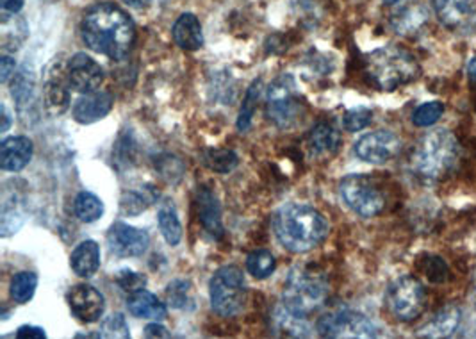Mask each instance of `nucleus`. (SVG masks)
Returning <instances> with one entry per match:
<instances>
[{
    "instance_id": "nucleus-1",
    "label": "nucleus",
    "mask_w": 476,
    "mask_h": 339,
    "mask_svg": "<svg viewBox=\"0 0 476 339\" xmlns=\"http://www.w3.org/2000/svg\"><path fill=\"white\" fill-rule=\"evenodd\" d=\"M81 34L93 53L109 59H123L136 42V25L118 5L104 2L84 15Z\"/></svg>"
},
{
    "instance_id": "nucleus-2",
    "label": "nucleus",
    "mask_w": 476,
    "mask_h": 339,
    "mask_svg": "<svg viewBox=\"0 0 476 339\" xmlns=\"http://www.w3.org/2000/svg\"><path fill=\"white\" fill-rule=\"evenodd\" d=\"M273 230L286 250L306 254L325 241L328 236V222L313 206L295 202L277 211Z\"/></svg>"
},
{
    "instance_id": "nucleus-3",
    "label": "nucleus",
    "mask_w": 476,
    "mask_h": 339,
    "mask_svg": "<svg viewBox=\"0 0 476 339\" xmlns=\"http://www.w3.org/2000/svg\"><path fill=\"white\" fill-rule=\"evenodd\" d=\"M364 66L371 82L384 92H394L420 77V64L416 57L398 45H387L373 51L366 57Z\"/></svg>"
},
{
    "instance_id": "nucleus-4",
    "label": "nucleus",
    "mask_w": 476,
    "mask_h": 339,
    "mask_svg": "<svg viewBox=\"0 0 476 339\" xmlns=\"http://www.w3.org/2000/svg\"><path fill=\"white\" fill-rule=\"evenodd\" d=\"M459 158V141L448 129H437L416 143L411 154V169L428 180L444 177L455 167Z\"/></svg>"
},
{
    "instance_id": "nucleus-5",
    "label": "nucleus",
    "mask_w": 476,
    "mask_h": 339,
    "mask_svg": "<svg viewBox=\"0 0 476 339\" xmlns=\"http://www.w3.org/2000/svg\"><path fill=\"white\" fill-rule=\"evenodd\" d=\"M326 296L328 283L325 276L311 266H296L284 283L282 307L293 316L306 320L325 304Z\"/></svg>"
},
{
    "instance_id": "nucleus-6",
    "label": "nucleus",
    "mask_w": 476,
    "mask_h": 339,
    "mask_svg": "<svg viewBox=\"0 0 476 339\" xmlns=\"http://www.w3.org/2000/svg\"><path fill=\"white\" fill-rule=\"evenodd\" d=\"M304 114L302 97L296 90L293 75L284 73L277 77L266 95V116L278 129H289L300 121Z\"/></svg>"
},
{
    "instance_id": "nucleus-7",
    "label": "nucleus",
    "mask_w": 476,
    "mask_h": 339,
    "mask_svg": "<svg viewBox=\"0 0 476 339\" xmlns=\"http://www.w3.org/2000/svg\"><path fill=\"white\" fill-rule=\"evenodd\" d=\"M212 309L225 318L236 316L247 304V283L238 266H221L209 283Z\"/></svg>"
},
{
    "instance_id": "nucleus-8",
    "label": "nucleus",
    "mask_w": 476,
    "mask_h": 339,
    "mask_svg": "<svg viewBox=\"0 0 476 339\" xmlns=\"http://www.w3.org/2000/svg\"><path fill=\"white\" fill-rule=\"evenodd\" d=\"M339 193L345 204L363 218H373L385 208V195L378 182L364 173L346 175L339 184Z\"/></svg>"
},
{
    "instance_id": "nucleus-9",
    "label": "nucleus",
    "mask_w": 476,
    "mask_h": 339,
    "mask_svg": "<svg viewBox=\"0 0 476 339\" xmlns=\"http://www.w3.org/2000/svg\"><path fill=\"white\" fill-rule=\"evenodd\" d=\"M387 309L400 322H414L423 313L426 296L423 284L413 276H402L387 287Z\"/></svg>"
},
{
    "instance_id": "nucleus-10",
    "label": "nucleus",
    "mask_w": 476,
    "mask_h": 339,
    "mask_svg": "<svg viewBox=\"0 0 476 339\" xmlns=\"http://www.w3.org/2000/svg\"><path fill=\"white\" fill-rule=\"evenodd\" d=\"M316 331L323 338H376V325L363 313L337 309L317 320Z\"/></svg>"
},
{
    "instance_id": "nucleus-11",
    "label": "nucleus",
    "mask_w": 476,
    "mask_h": 339,
    "mask_svg": "<svg viewBox=\"0 0 476 339\" xmlns=\"http://www.w3.org/2000/svg\"><path fill=\"white\" fill-rule=\"evenodd\" d=\"M402 150V140L398 134L387 129H380L370 134H364L361 140H357L354 152L355 156L371 165H384L391 160H394Z\"/></svg>"
},
{
    "instance_id": "nucleus-12",
    "label": "nucleus",
    "mask_w": 476,
    "mask_h": 339,
    "mask_svg": "<svg viewBox=\"0 0 476 339\" xmlns=\"http://www.w3.org/2000/svg\"><path fill=\"white\" fill-rule=\"evenodd\" d=\"M107 245L109 250L118 257H140L147 252L151 236L143 228L114 222L107 232Z\"/></svg>"
},
{
    "instance_id": "nucleus-13",
    "label": "nucleus",
    "mask_w": 476,
    "mask_h": 339,
    "mask_svg": "<svg viewBox=\"0 0 476 339\" xmlns=\"http://www.w3.org/2000/svg\"><path fill=\"white\" fill-rule=\"evenodd\" d=\"M68 305L72 315L83 324H95L102 318L106 311V298L104 295L90 286V284H77L66 295Z\"/></svg>"
},
{
    "instance_id": "nucleus-14",
    "label": "nucleus",
    "mask_w": 476,
    "mask_h": 339,
    "mask_svg": "<svg viewBox=\"0 0 476 339\" xmlns=\"http://www.w3.org/2000/svg\"><path fill=\"white\" fill-rule=\"evenodd\" d=\"M68 86L79 93H93L104 82V70L93 59L83 53L70 57L68 61Z\"/></svg>"
},
{
    "instance_id": "nucleus-15",
    "label": "nucleus",
    "mask_w": 476,
    "mask_h": 339,
    "mask_svg": "<svg viewBox=\"0 0 476 339\" xmlns=\"http://www.w3.org/2000/svg\"><path fill=\"white\" fill-rule=\"evenodd\" d=\"M114 104V99L107 92H93V93H83L81 99L75 101L72 114L75 121L83 125H92L111 113Z\"/></svg>"
},
{
    "instance_id": "nucleus-16",
    "label": "nucleus",
    "mask_w": 476,
    "mask_h": 339,
    "mask_svg": "<svg viewBox=\"0 0 476 339\" xmlns=\"http://www.w3.org/2000/svg\"><path fill=\"white\" fill-rule=\"evenodd\" d=\"M435 16L448 29L464 27L476 16V0H432Z\"/></svg>"
},
{
    "instance_id": "nucleus-17",
    "label": "nucleus",
    "mask_w": 476,
    "mask_h": 339,
    "mask_svg": "<svg viewBox=\"0 0 476 339\" xmlns=\"http://www.w3.org/2000/svg\"><path fill=\"white\" fill-rule=\"evenodd\" d=\"M33 160V141L25 136H11L0 143V169L20 171Z\"/></svg>"
},
{
    "instance_id": "nucleus-18",
    "label": "nucleus",
    "mask_w": 476,
    "mask_h": 339,
    "mask_svg": "<svg viewBox=\"0 0 476 339\" xmlns=\"http://www.w3.org/2000/svg\"><path fill=\"white\" fill-rule=\"evenodd\" d=\"M462 320V311L457 305H444L441 311H437L430 322H426L423 327L418 331V338L441 339L450 338L457 333Z\"/></svg>"
},
{
    "instance_id": "nucleus-19",
    "label": "nucleus",
    "mask_w": 476,
    "mask_h": 339,
    "mask_svg": "<svg viewBox=\"0 0 476 339\" xmlns=\"http://www.w3.org/2000/svg\"><path fill=\"white\" fill-rule=\"evenodd\" d=\"M197 211L204 230L212 239H221L225 234L221 224V208L216 195L206 186H200L197 191Z\"/></svg>"
},
{
    "instance_id": "nucleus-20",
    "label": "nucleus",
    "mask_w": 476,
    "mask_h": 339,
    "mask_svg": "<svg viewBox=\"0 0 476 339\" xmlns=\"http://www.w3.org/2000/svg\"><path fill=\"white\" fill-rule=\"evenodd\" d=\"M70 266L75 276L88 279L93 277L101 268V247L93 239L81 241L70 256Z\"/></svg>"
},
{
    "instance_id": "nucleus-21",
    "label": "nucleus",
    "mask_w": 476,
    "mask_h": 339,
    "mask_svg": "<svg viewBox=\"0 0 476 339\" xmlns=\"http://www.w3.org/2000/svg\"><path fill=\"white\" fill-rule=\"evenodd\" d=\"M127 307H129V313L132 316L143 318V320L160 322V320H164L168 316L166 305L159 300L154 293L147 291L145 287L129 295Z\"/></svg>"
},
{
    "instance_id": "nucleus-22",
    "label": "nucleus",
    "mask_w": 476,
    "mask_h": 339,
    "mask_svg": "<svg viewBox=\"0 0 476 339\" xmlns=\"http://www.w3.org/2000/svg\"><path fill=\"white\" fill-rule=\"evenodd\" d=\"M173 40L184 51H199L204 45L200 20L193 13H184L173 24Z\"/></svg>"
},
{
    "instance_id": "nucleus-23",
    "label": "nucleus",
    "mask_w": 476,
    "mask_h": 339,
    "mask_svg": "<svg viewBox=\"0 0 476 339\" xmlns=\"http://www.w3.org/2000/svg\"><path fill=\"white\" fill-rule=\"evenodd\" d=\"M341 136L339 132L326 121H319L307 136L309 152L316 158H330L339 150Z\"/></svg>"
},
{
    "instance_id": "nucleus-24",
    "label": "nucleus",
    "mask_w": 476,
    "mask_h": 339,
    "mask_svg": "<svg viewBox=\"0 0 476 339\" xmlns=\"http://www.w3.org/2000/svg\"><path fill=\"white\" fill-rule=\"evenodd\" d=\"M426 22H428V9L423 4H418V2L405 5L403 9L394 13L391 18L393 29L403 36L418 33Z\"/></svg>"
},
{
    "instance_id": "nucleus-25",
    "label": "nucleus",
    "mask_w": 476,
    "mask_h": 339,
    "mask_svg": "<svg viewBox=\"0 0 476 339\" xmlns=\"http://www.w3.org/2000/svg\"><path fill=\"white\" fill-rule=\"evenodd\" d=\"M73 211H75V215H77V218L81 222L93 224V222L102 218V215H104V202L97 195H93L90 191H81L75 197Z\"/></svg>"
},
{
    "instance_id": "nucleus-26",
    "label": "nucleus",
    "mask_w": 476,
    "mask_h": 339,
    "mask_svg": "<svg viewBox=\"0 0 476 339\" xmlns=\"http://www.w3.org/2000/svg\"><path fill=\"white\" fill-rule=\"evenodd\" d=\"M158 224L162 237L170 247H177L182 239V226L173 206L164 204L159 208Z\"/></svg>"
},
{
    "instance_id": "nucleus-27",
    "label": "nucleus",
    "mask_w": 476,
    "mask_h": 339,
    "mask_svg": "<svg viewBox=\"0 0 476 339\" xmlns=\"http://www.w3.org/2000/svg\"><path fill=\"white\" fill-rule=\"evenodd\" d=\"M38 287V276L34 272H20L13 277L9 295L16 304H27L33 300Z\"/></svg>"
},
{
    "instance_id": "nucleus-28",
    "label": "nucleus",
    "mask_w": 476,
    "mask_h": 339,
    "mask_svg": "<svg viewBox=\"0 0 476 339\" xmlns=\"http://www.w3.org/2000/svg\"><path fill=\"white\" fill-rule=\"evenodd\" d=\"M277 268V259L269 250H254L248 257H247V270L248 274H252L256 279L265 281L267 277L273 276Z\"/></svg>"
},
{
    "instance_id": "nucleus-29",
    "label": "nucleus",
    "mask_w": 476,
    "mask_h": 339,
    "mask_svg": "<svg viewBox=\"0 0 476 339\" xmlns=\"http://www.w3.org/2000/svg\"><path fill=\"white\" fill-rule=\"evenodd\" d=\"M204 163L212 171L225 175L236 170V167L239 165V158L234 150H228V149H209L204 154Z\"/></svg>"
},
{
    "instance_id": "nucleus-30",
    "label": "nucleus",
    "mask_w": 476,
    "mask_h": 339,
    "mask_svg": "<svg viewBox=\"0 0 476 339\" xmlns=\"http://www.w3.org/2000/svg\"><path fill=\"white\" fill-rule=\"evenodd\" d=\"M45 102L47 110L53 114L64 113L70 106V93L68 88L61 79H53L45 86Z\"/></svg>"
},
{
    "instance_id": "nucleus-31",
    "label": "nucleus",
    "mask_w": 476,
    "mask_h": 339,
    "mask_svg": "<svg viewBox=\"0 0 476 339\" xmlns=\"http://www.w3.org/2000/svg\"><path fill=\"white\" fill-rule=\"evenodd\" d=\"M259 95H261V79H256L252 82V86L248 88L247 95H245V101H243V106H241V111L238 116V129L243 132V131H248L250 125H252V118L256 114L257 110V101H259Z\"/></svg>"
},
{
    "instance_id": "nucleus-32",
    "label": "nucleus",
    "mask_w": 476,
    "mask_h": 339,
    "mask_svg": "<svg viewBox=\"0 0 476 339\" xmlns=\"http://www.w3.org/2000/svg\"><path fill=\"white\" fill-rule=\"evenodd\" d=\"M446 111V106L439 101L424 102L414 113H413V123L416 127H432L441 120V116Z\"/></svg>"
},
{
    "instance_id": "nucleus-33",
    "label": "nucleus",
    "mask_w": 476,
    "mask_h": 339,
    "mask_svg": "<svg viewBox=\"0 0 476 339\" xmlns=\"http://www.w3.org/2000/svg\"><path fill=\"white\" fill-rule=\"evenodd\" d=\"M33 88H34L33 72L27 73V66H24V68L16 73V77L13 79V82H11V95L18 101V104H24V102H27V99L31 97Z\"/></svg>"
},
{
    "instance_id": "nucleus-34",
    "label": "nucleus",
    "mask_w": 476,
    "mask_h": 339,
    "mask_svg": "<svg viewBox=\"0 0 476 339\" xmlns=\"http://www.w3.org/2000/svg\"><path fill=\"white\" fill-rule=\"evenodd\" d=\"M101 336L102 338H116V339H127L131 338V331H129V325H127V320L123 315L116 313V315H111L109 318H106L101 325Z\"/></svg>"
},
{
    "instance_id": "nucleus-35",
    "label": "nucleus",
    "mask_w": 476,
    "mask_h": 339,
    "mask_svg": "<svg viewBox=\"0 0 476 339\" xmlns=\"http://www.w3.org/2000/svg\"><path fill=\"white\" fill-rule=\"evenodd\" d=\"M371 121H373V111L368 108H363V106L348 110L343 116V127L348 132H359V131L366 129Z\"/></svg>"
},
{
    "instance_id": "nucleus-36",
    "label": "nucleus",
    "mask_w": 476,
    "mask_h": 339,
    "mask_svg": "<svg viewBox=\"0 0 476 339\" xmlns=\"http://www.w3.org/2000/svg\"><path fill=\"white\" fill-rule=\"evenodd\" d=\"M166 298L171 307L186 309L191 302L189 298V283L188 281H173L166 287Z\"/></svg>"
},
{
    "instance_id": "nucleus-37",
    "label": "nucleus",
    "mask_w": 476,
    "mask_h": 339,
    "mask_svg": "<svg viewBox=\"0 0 476 339\" xmlns=\"http://www.w3.org/2000/svg\"><path fill=\"white\" fill-rule=\"evenodd\" d=\"M120 208H121V213H123V215L136 217V215H140V213H143V211L147 209V199L143 197V193L125 191V193L121 195Z\"/></svg>"
},
{
    "instance_id": "nucleus-38",
    "label": "nucleus",
    "mask_w": 476,
    "mask_h": 339,
    "mask_svg": "<svg viewBox=\"0 0 476 339\" xmlns=\"http://www.w3.org/2000/svg\"><path fill=\"white\" fill-rule=\"evenodd\" d=\"M423 272L428 281L444 283L448 277V265L437 256H428V259H424Z\"/></svg>"
},
{
    "instance_id": "nucleus-39",
    "label": "nucleus",
    "mask_w": 476,
    "mask_h": 339,
    "mask_svg": "<svg viewBox=\"0 0 476 339\" xmlns=\"http://www.w3.org/2000/svg\"><path fill=\"white\" fill-rule=\"evenodd\" d=\"M116 284H118L123 291H129V295H131V293H134V291H138V289H143L145 284H147V279H145L141 274H138V272L121 270V272H118V276H116Z\"/></svg>"
},
{
    "instance_id": "nucleus-40",
    "label": "nucleus",
    "mask_w": 476,
    "mask_h": 339,
    "mask_svg": "<svg viewBox=\"0 0 476 339\" xmlns=\"http://www.w3.org/2000/svg\"><path fill=\"white\" fill-rule=\"evenodd\" d=\"M16 338L45 339L47 338V333H45L42 327H36V325H22V327L16 331Z\"/></svg>"
},
{
    "instance_id": "nucleus-41",
    "label": "nucleus",
    "mask_w": 476,
    "mask_h": 339,
    "mask_svg": "<svg viewBox=\"0 0 476 339\" xmlns=\"http://www.w3.org/2000/svg\"><path fill=\"white\" fill-rule=\"evenodd\" d=\"M15 68H16V63L15 59H11L9 56H4L0 59V82H7L11 75H15Z\"/></svg>"
},
{
    "instance_id": "nucleus-42",
    "label": "nucleus",
    "mask_w": 476,
    "mask_h": 339,
    "mask_svg": "<svg viewBox=\"0 0 476 339\" xmlns=\"http://www.w3.org/2000/svg\"><path fill=\"white\" fill-rule=\"evenodd\" d=\"M145 336L147 338H170V333L166 331V327H162L160 324H151L147 329H145Z\"/></svg>"
},
{
    "instance_id": "nucleus-43",
    "label": "nucleus",
    "mask_w": 476,
    "mask_h": 339,
    "mask_svg": "<svg viewBox=\"0 0 476 339\" xmlns=\"http://www.w3.org/2000/svg\"><path fill=\"white\" fill-rule=\"evenodd\" d=\"M24 2L25 0H0V5L5 13H11V15H16L22 11L24 7Z\"/></svg>"
},
{
    "instance_id": "nucleus-44",
    "label": "nucleus",
    "mask_w": 476,
    "mask_h": 339,
    "mask_svg": "<svg viewBox=\"0 0 476 339\" xmlns=\"http://www.w3.org/2000/svg\"><path fill=\"white\" fill-rule=\"evenodd\" d=\"M125 2L129 7H134V9H145L152 0H121Z\"/></svg>"
},
{
    "instance_id": "nucleus-45",
    "label": "nucleus",
    "mask_w": 476,
    "mask_h": 339,
    "mask_svg": "<svg viewBox=\"0 0 476 339\" xmlns=\"http://www.w3.org/2000/svg\"><path fill=\"white\" fill-rule=\"evenodd\" d=\"M2 120H4V123H2V132H5V131L9 129V125H11V114L7 111L5 104H2Z\"/></svg>"
},
{
    "instance_id": "nucleus-46",
    "label": "nucleus",
    "mask_w": 476,
    "mask_h": 339,
    "mask_svg": "<svg viewBox=\"0 0 476 339\" xmlns=\"http://www.w3.org/2000/svg\"><path fill=\"white\" fill-rule=\"evenodd\" d=\"M468 77H470V81L473 82L476 86V56L470 61V64H468Z\"/></svg>"
},
{
    "instance_id": "nucleus-47",
    "label": "nucleus",
    "mask_w": 476,
    "mask_h": 339,
    "mask_svg": "<svg viewBox=\"0 0 476 339\" xmlns=\"http://www.w3.org/2000/svg\"><path fill=\"white\" fill-rule=\"evenodd\" d=\"M471 296H473V302H475V305H476V276H475V281H473V287H471Z\"/></svg>"
},
{
    "instance_id": "nucleus-48",
    "label": "nucleus",
    "mask_w": 476,
    "mask_h": 339,
    "mask_svg": "<svg viewBox=\"0 0 476 339\" xmlns=\"http://www.w3.org/2000/svg\"><path fill=\"white\" fill-rule=\"evenodd\" d=\"M398 2H402V0H384V4H387V5H393V4H398Z\"/></svg>"
}]
</instances>
